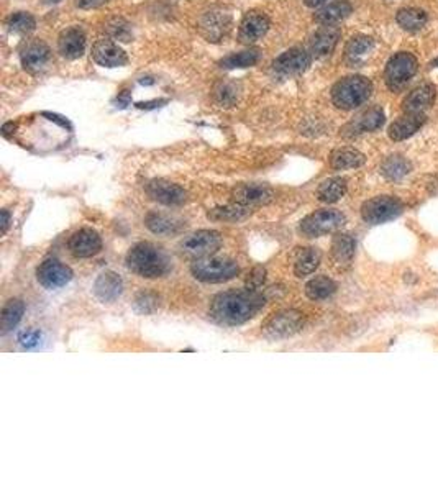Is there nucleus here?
I'll list each match as a JSON object with an SVG mask.
<instances>
[{
	"label": "nucleus",
	"instance_id": "nucleus-1",
	"mask_svg": "<svg viewBox=\"0 0 438 492\" xmlns=\"http://www.w3.org/2000/svg\"><path fill=\"white\" fill-rule=\"evenodd\" d=\"M264 305V297L256 290L224 292L212 300L210 317L219 323L238 325L253 318Z\"/></svg>",
	"mask_w": 438,
	"mask_h": 492
},
{
	"label": "nucleus",
	"instance_id": "nucleus-2",
	"mask_svg": "<svg viewBox=\"0 0 438 492\" xmlns=\"http://www.w3.org/2000/svg\"><path fill=\"white\" fill-rule=\"evenodd\" d=\"M127 266L140 278H161L167 271V259L160 248L151 243H138L128 251Z\"/></svg>",
	"mask_w": 438,
	"mask_h": 492
},
{
	"label": "nucleus",
	"instance_id": "nucleus-3",
	"mask_svg": "<svg viewBox=\"0 0 438 492\" xmlns=\"http://www.w3.org/2000/svg\"><path fill=\"white\" fill-rule=\"evenodd\" d=\"M373 82L364 76H348L340 79L332 89V101L335 107L342 110H353L363 105L371 97Z\"/></svg>",
	"mask_w": 438,
	"mask_h": 492
},
{
	"label": "nucleus",
	"instance_id": "nucleus-4",
	"mask_svg": "<svg viewBox=\"0 0 438 492\" xmlns=\"http://www.w3.org/2000/svg\"><path fill=\"white\" fill-rule=\"evenodd\" d=\"M192 276L202 283H225V280L233 279L240 273L238 264L233 259L228 258H199L192 264Z\"/></svg>",
	"mask_w": 438,
	"mask_h": 492
},
{
	"label": "nucleus",
	"instance_id": "nucleus-5",
	"mask_svg": "<svg viewBox=\"0 0 438 492\" xmlns=\"http://www.w3.org/2000/svg\"><path fill=\"white\" fill-rule=\"evenodd\" d=\"M418 71V61L412 53L401 51L389 59L384 69V79L392 92L402 91Z\"/></svg>",
	"mask_w": 438,
	"mask_h": 492
},
{
	"label": "nucleus",
	"instance_id": "nucleus-6",
	"mask_svg": "<svg viewBox=\"0 0 438 492\" xmlns=\"http://www.w3.org/2000/svg\"><path fill=\"white\" fill-rule=\"evenodd\" d=\"M344 215L342 212L333 210V209H323L318 212H314L309 216L300 221V231L309 238H315V236L332 233V231L342 228L344 225Z\"/></svg>",
	"mask_w": 438,
	"mask_h": 492
},
{
	"label": "nucleus",
	"instance_id": "nucleus-7",
	"mask_svg": "<svg viewBox=\"0 0 438 492\" xmlns=\"http://www.w3.org/2000/svg\"><path fill=\"white\" fill-rule=\"evenodd\" d=\"M404 207L402 202L391 195H379L374 199H369L361 207L363 220L371 225H379L384 221L396 219L402 214Z\"/></svg>",
	"mask_w": 438,
	"mask_h": 492
},
{
	"label": "nucleus",
	"instance_id": "nucleus-8",
	"mask_svg": "<svg viewBox=\"0 0 438 492\" xmlns=\"http://www.w3.org/2000/svg\"><path fill=\"white\" fill-rule=\"evenodd\" d=\"M220 245L221 238L219 231L199 230L195 231V233L186 236V238L181 241L179 248L182 253L186 256H191V258H205V256L215 253V251L220 248Z\"/></svg>",
	"mask_w": 438,
	"mask_h": 492
},
{
	"label": "nucleus",
	"instance_id": "nucleus-9",
	"mask_svg": "<svg viewBox=\"0 0 438 492\" xmlns=\"http://www.w3.org/2000/svg\"><path fill=\"white\" fill-rule=\"evenodd\" d=\"M302 325V313L295 312V310H283L268 320V323L264 325V333L269 338H285L297 333Z\"/></svg>",
	"mask_w": 438,
	"mask_h": 492
},
{
	"label": "nucleus",
	"instance_id": "nucleus-10",
	"mask_svg": "<svg viewBox=\"0 0 438 492\" xmlns=\"http://www.w3.org/2000/svg\"><path fill=\"white\" fill-rule=\"evenodd\" d=\"M38 283L46 289H59L72 279V271L61 261L49 258L43 261L37 269Z\"/></svg>",
	"mask_w": 438,
	"mask_h": 492
},
{
	"label": "nucleus",
	"instance_id": "nucleus-11",
	"mask_svg": "<svg viewBox=\"0 0 438 492\" xmlns=\"http://www.w3.org/2000/svg\"><path fill=\"white\" fill-rule=\"evenodd\" d=\"M384 122H386V113H384L382 108L369 107L354 117L347 127H343L342 131L344 136H356L361 135V133L379 130L384 125Z\"/></svg>",
	"mask_w": 438,
	"mask_h": 492
},
{
	"label": "nucleus",
	"instance_id": "nucleus-12",
	"mask_svg": "<svg viewBox=\"0 0 438 492\" xmlns=\"http://www.w3.org/2000/svg\"><path fill=\"white\" fill-rule=\"evenodd\" d=\"M269 18L268 15L258 10H251V12L245 13V17L241 18L240 28H238V38L241 43L245 44H253L264 37L269 30Z\"/></svg>",
	"mask_w": 438,
	"mask_h": 492
},
{
	"label": "nucleus",
	"instance_id": "nucleus-13",
	"mask_svg": "<svg viewBox=\"0 0 438 492\" xmlns=\"http://www.w3.org/2000/svg\"><path fill=\"white\" fill-rule=\"evenodd\" d=\"M20 59H22V66L28 72H38L51 59V49L41 39H28L20 49Z\"/></svg>",
	"mask_w": 438,
	"mask_h": 492
},
{
	"label": "nucleus",
	"instance_id": "nucleus-14",
	"mask_svg": "<svg viewBox=\"0 0 438 492\" xmlns=\"http://www.w3.org/2000/svg\"><path fill=\"white\" fill-rule=\"evenodd\" d=\"M310 63H312V58L304 48H290L274 59L273 67L276 72L284 74V76H292V74L307 71Z\"/></svg>",
	"mask_w": 438,
	"mask_h": 492
},
{
	"label": "nucleus",
	"instance_id": "nucleus-15",
	"mask_svg": "<svg viewBox=\"0 0 438 492\" xmlns=\"http://www.w3.org/2000/svg\"><path fill=\"white\" fill-rule=\"evenodd\" d=\"M199 28L209 41H220L231 30L230 13L221 12V10H210L200 18Z\"/></svg>",
	"mask_w": 438,
	"mask_h": 492
},
{
	"label": "nucleus",
	"instance_id": "nucleus-16",
	"mask_svg": "<svg viewBox=\"0 0 438 492\" xmlns=\"http://www.w3.org/2000/svg\"><path fill=\"white\" fill-rule=\"evenodd\" d=\"M92 59L98 66L120 67L127 64V53L112 39H98L92 46Z\"/></svg>",
	"mask_w": 438,
	"mask_h": 492
},
{
	"label": "nucleus",
	"instance_id": "nucleus-17",
	"mask_svg": "<svg viewBox=\"0 0 438 492\" xmlns=\"http://www.w3.org/2000/svg\"><path fill=\"white\" fill-rule=\"evenodd\" d=\"M67 248L76 258H91L102 250V240L97 231L82 228L69 238Z\"/></svg>",
	"mask_w": 438,
	"mask_h": 492
},
{
	"label": "nucleus",
	"instance_id": "nucleus-18",
	"mask_svg": "<svg viewBox=\"0 0 438 492\" xmlns=\"http://www.w3.org/2000/svg\"><path fill=\"white\" fill-rule=\"evenodd\" d=\"M437 98V89L433 84H422L404 97L402 110L406 113H423L433 105Z\"/></svg>",
	"mask_w": 438,
	"mask_h": 492
},
{
	"label": "nucleus",
	"instance_id": "nucleus-19",
	"mask_svg": "<svg viewBox=\"0 0 438 492\" xmlns=\"http://www.w3.org/2000/svg\"><path fill=\"white\" fill-rule=\"evenodd\" d=\"M146 192L150 194L151 199L161 202L165 205H179L186 200V192L182 187L162 179L151 181L146 186Z\"/></svg>",
	"mask_w": 438,
	"mask_h": 492
},
{
	"label": "nucleus",
	"instance_id": "nucleus-20",
	"mask_svg": "<svg viewBox=\"0 0 438 492\" xmlns=\"http://www.w3.org/2000/svg\"><path fill=\"white\" fill-rule=\"evenodd\" d=\"M59 53L67 59H77L86 49V34L79 27H69L63 30L58 38Z\"/></svg>",
	"mask_w": 438,
	"mask_h": 492
},
{
	"label": "nucleus",
	"instance_id": "nucleus-21",
	"mask_svg": "<svg viewBox=\"0 0 438 492\" xmlns=\"http://www.w3.org/2000/svg\"><path fill=\"white\" fill-rule=\"evenodd\" d=\"M340 39V30L333 25H323L310 39V51L314 56L323 58L333 53Z\"/></svg>",
	"mask_w": 438,
	"mask_h": 492
},
{
	"label": "nucleus",
	"instance_id": "nucleus-22",
	"mask_svg": "<svg viewBox=\"0 0 438 492\" xmlns=\"http://www.w3.org/2000/svg\"><path fill=\"white\" fill-rule=\"evenodd\" d=\"M423 123H425V117L423 113H406V115L397 118L396 122L391 123L389 127V138L394 141H402L411 138L413 133L420 130Z\"/></svg>",
	"mask_w": 438,
	"mask_h": 492
},
{
	"label": "nucleus",
	"instance_id": "nucleus-23",
	"mask_svg": "<svg viewBox=\"0 0 438 492\" xmlns=\"http://www.w3.org/2000/svg\"><path fill=\"white\" fill-rule=\"evenodd\" d=\"M273 190L263 184H243L233 190V199L241 205L266 204L273 199Z\"/></svg>",
	"mask_w": 438,
	"mask_h": 492
},
{
	"label": "nucleus",
	"instance_id": "nucleus-24",
	"mask_svg": "<svg viewBox=\"0 0 438 492\" xmlns=\"http://www.w3.org/2000/svg\"><path fill=\"white\" fill-rule=\"evenodd\" d=\"M122 289V279L118 278V274L112 273V271L98 276L96 284H94V292L103 302H113V300L120 297Z\"/></svg>",
	"mask_w": 438,
	"mask_h": 492
},
{
	"label": "nucleus",
	"instance_id": "nucleus-25",
	"mask_svg": "<svg viewBox=\"0 0 438 492\" xmlns=\"http://www.w3.org/2000/svg\"><path fill=\"white\" fill-rule=\"evenodd\" d=\"M366 162V156L354 148H338L330 155V166L337 171L354 169Z\"/></svg>",
	"mask_w": 438,
	"mask_h": 492
},
{
	"label": "nucleus",
	"instance_id": "nucleus-26",
	"mask_svg": "<svg viewBox=\"0 0 438 492\" xmlns=\"http://www.w3.org/2000/svg\"><path fill=\"white\" fill-rule=\"evenodd\" d=\"M352 12H353L352 4L347 2V0H337V2H332L325 5L323 8H320L318 12L315 13L314 18L315 22L320 25H335L349 17V13Z\"/></svg>",
	"mask_w": 438,
	"mask_h": 492
},
{
	"label": "nucleus",
	"instance_id": "nucleus-27",
	"mask_svg": "<svg viewBox=\"0 0 438 492\" xmlns=\"http://www.w3.org/2000/svg\"><path fill=\"white\" fill-rule=\"evenodd\" d=\"M354 250H356V241L352 235L338 233L332 241V258L335 264L349 266L353 261Z\"/></svg>",
	"mask_w": 438,
	"mask_h": 492
},
{
	"label": "nucleus",
	"instance_id": "nucleus-28",
	"mask_svg": "<svg viewBox=\"0 0 438 492\" xmlns=\"http://www.w3.org/2000/svg\"><path fill=\"white\" fill-rule=\"evenodd\" d=\"M374 48V39L368 34H356L352 39H348L347 46H344V58L352 64L361 63Z\"/></svg>",
	"mask_w": 438,
	"mask_h": 492
},
{
	"label": "nucleus",
	"instance_id": "nucleus-29",
	"mask_svg": "<svg viewBox=\"0 0 438 492\" xmlns=\"http://www.w3.org/2000/svg\"><path fill=\"white\" fill-rule=\"evenodd\" d=\"M427 13L420 8H401L396 13V22L406 32H418L425 27Z\"/></svg>",
	"mask_w": 438,
	"mask_h": 492
},
{
	"label": "nucleus",
	"instance_id": "nucleus-30",
	"mask_svg": "<svg viewBox=\"0 0 438 492\" xmlns=\"http://www.w3.org/2000/svg\"><path fill=\"white\" fill-rule=\"evenodd\" d=\"M261 59V51L258 48H250L246 51L233 53L230 56H226L219 63L220 67L224 69H241V67H250L255 66Z\"/></svg>",
	"mask_w": 438,
	"mask_h": 492
},
{
	"label": "nucleus",
	"instance_id": "nucleus-31",
	"mask_svg": "<svg viewBox=\"0 0 438 492\" xmlns=\"http://www.w3.org/2000/svg\"><path fill=\"white\" fill-rule=\"evenodd\" d=\"M347 192V181L343 177H332V179L323 181L320 184L317 190L318 200L327 202V204H333V202H338Z\"/></svg>",
	"mask_w": 438,
	"mask_h": 492
},
{
	"label": "nucleus",
	"instance_id": "nucleus-32",
	"mask_svg": "<svg viewBox=\"0 0 438 492\" xmlns=\"http://www.w3.org/2000/svg\"><path fill=\"white\" fill-rule=\"evenodd\" d=\"M335 290H337V284H335L330 278H325V276L314 278L312 280H309L307 285H305V294H307V297L312 300L328 299L330 295L335 294Z\"/></svg>",
	"mask_w": 438,
	"mask_h": 492
},
{
	"label": "nucleus",
	"instance_id": "nucleus-33",
	"mask_svg": "<svg viewBox=\"0 0 438 492\" xmlns=\"http://www.w3.org/2000/svg\"><path fill=\"white\" fill-rule=\"evenodd\" d=\"M381 172L384 177H387V179L399 181L411 172V162H408L406 157L399 155L389 156L387 160H384V162L381 164Z\"/></svg>",
	"mask_w": 438,
	"mask_h": 492
},
{
	"label": "nucleus",
	"instance_id": "nucleus-34",
	"mask_svg": "<svg viewBox=\"0 0 438 492\" xmlns=\"http://www.w3.org/2000/svg\"><path fill=\"white\" fill-rule=\"evenodd\" d=\"M25 305L22 300L13 299L8 300L7 304H5V307L2 310V318H0V325H2V332L7 333L10 330L17 327V323L22 320Z\"/></svg>",
	"mask_w": 438,
	"mask_h": 492
},
{
	"label": "nucleus",
	"instance_id": "nucleus-35",
	"mask_svg": "<svg viewBox=\"0 0 438 492\" xmlns=\"http://www.w3.org/2000/svg\"><path fill=\"white\" fill-rule=\"evenodd\" d=\"M320 264V251L317 248H307L304 250L300 256L295 261L294 266V273L299 278H304V276L312 274L315 269L318 268Z\"/></svg>",
	"mask_w": 438,
	"mask_h": 492
},
{
	"label": "nucleus",
	"instance_id": "nucleus-36",
	"mask_svg": "<svg viewBox=\"0 0 438 492\" xmlns=\"http://www.w3.org/2000/svg\"><path fill=\"white\" fill-rule=\"evenodd\" d=\"M146 226L156 235H172L179 230V224H177L174 219H169V216L161 214L148 215Z\"/></svg>",
	"mask_w": 438,
	"mask_h": 492
},
{
	"label": "nucleus",
	"instance_id": "nucleus-37",
	"mask_svg": "<svg viewBox=\"0 0 438 492\" xmlns=\"http://www.w3.org/2000/svg\"><path fill=\"white\" fill-rule=\"evenodd\" d=\"M238 84L221 81L214 89V97L220 107H231L238 101Z\"/></svg>",
	"mask_w": 438,
	"mask_h": 492
},
{
	"label": "nucleus",
	"instance_id": "nucleus-38",
	"mask_svg": "<svg viewBox=\"0 0 438 492\" xmlns=\"http://www.w3.org/2000/svg\"><path fill=\"white\" fill-rule=\"evenodd\" d=\"M34 27H37V22H34L33 15L28 12H15L7 18V28L12 33L28 34L33 32Z\"/></svg>",
	"mask_w": 438,
	"mask_h": 492
},
{
	"label": "nucleus",
	"instance_id": "nucleus-39",
	"mask_svg": "<svg viewBox=\"0 0 438 492\" xmlns=\"http://www.w3.org/2000/svg\"><path fill=\"white\" fill-rule=\"evenodd\" d=\"M248 215V210H246V205L236 204V205H226L220 207V209L212 210L209 216L212 220H219V221H236L245 219Z\"/></svg>",
	"mask_w": 438,
	"mask_h": 492
},
{
	"label": "nucleus",
	"instance_id": "nucleus-40",
	"mask_svg": "<svg viewBox=\"0 0 438 492\" xmlns=\"http://www.w3.org/2000/svg\"><path fill=\"white\" fill-rule=\"evenodd\" d=\"M105 30L113 39H118V41L127 43L131 39L130 23H128L127 20L122 18V17H115V18L108 20V22L105 23Z\"/></svg>",
	"mask_w": 438,
	"mask_h": 492
},
{
	"label": "nucleus",
	"instance_id": "nucleus-41",
	"mask_svg": "<svg viewBox=\"0 0 438 492\" xmlns=\"http://www.w3.org/2000/svg\"><path fill=\"white\" fill-rule=\"evenodd\" d=\"M266 283V269L264 268H255L250 271V274L246 276L245 279V287L248 290H258L259 287H263V284Z\"/></svg>",
	"mask_w": 438,
	"mask_h": 492
},
{
	"label": "nucleus",
	"instance_id": "nucleus-42",
	"mask_svg": "<svg viewBox=\"0 0 438 492\" xmlns=\"http://www.w3.org/2000/svg\"><path fill=\"white\" fill-rule=\"evenodd\" d=\"M156 305H157V299L151 294H140L135 300V307L138 312L141 313L153 312V310L156 309Z\"/></svg>",
	"mask_w": 438,
	"mask_h": 492
},
{
	"label": "nucleus",
	"instance_id": "nucleus-43",
	"mask_svg": "<svg viewBox=\"0 0 438 492\" xmlns=\"http://www.w3.org/2000/svg\"><path fill=\"white\" fill-rule=\"evenodd\" d=\"M39 338H41V335H39L38 330L28 328V330H25V332L20 333L18 342L25 348H33V347H37V344L39 343Z\"/></svg>",
	"mask_w": 438,
	"mask_h": 492
},
{
	"label": "nucleus",
	"instance_id": "nucleus-44",
	"mask_svg": "<svg viewBox=\"0 0 438 492\" xmlns=\"http://www.w3.org/2000/svg\"><path fill=\"white\" fill-rule=\"evenodd\" d=\"M105 2H108V0H77V5L81 8H97V7H101V5H103Z\"/></svg>",
	"mask_w": 438,
	"mask_h": 492
},
{
	"label": "nucleus",
	"instance_id": "nucleus-45",
	"mask_svg": "<svg viewBox=\"0 0 438 492\" xmlns=\"http://www.w3.org/2000/svg\"><path fill=\"white\" fill-rule=\"evenodd\" d=\"M8 224H10V216L7 210H2V233L5 235L8 230Z\"/></svg>",
	"mask_w": 438,
	"mask_h": 492
},
{
	"label": "nucleus",
	"instance_id": "nucleus-46",
	"mask_svg": "<svg viewBox=\"0 0 438 492\" xmlns=\"http://www.w3.org/2000/svg\"><path fill=\"white\" fill-rule=\"evenodd\" d=\"M325 2H327V0H304V4L310 8H317V7H320V5H323Z\"/></svg>",
	"mask_w": 438,
	"mask_h": 492
},
{
	"label": "nucleus",
	"instance_id": "nucleus-47",
	"mask_svg": "<svg viewBox=\"0 0 438 492\" xmlns=\"http://www.w3.org/2000/svg\"><path fill=\"white\" fill-rule=\"evenodd\" d=\"M43 2H46V4H58V2H61V0H43Z\"/></svg>",
	"mask_w": 438,
	"mask_h": 492
},
{
	"label": "nucleus",
	"instance_id": "nucleus-48",
	"mask_svg": "<svg viewBox=\"0 0 438 492\" xmlns=\"http://www.w3.org/2000/svg\"><path fill=\"white\" fill-rule=\"evenodd\" d=\"M432 66H438V58L435 59V61H433V63H432Z\"/></svg>",
	"mask_w": 438,
	"mask_h": 492
}]
</instances>
